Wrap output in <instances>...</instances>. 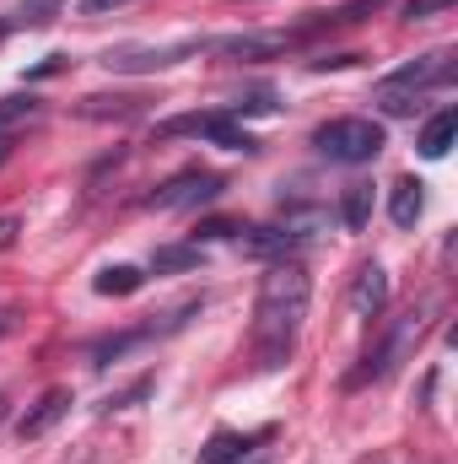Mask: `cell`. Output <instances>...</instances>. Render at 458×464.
I'll return each mask as SVG.
<instances>
[{
    "label": "cell",
    "instance_id": "3957f363",
    "mask_svg": "<svg viewBox=\"0 0 458 464\" xmlns=\"http://www.w3.org/2000/svg\"><path fill=\"white\" fill-rule=\"evenodd\" d=\"M426 324H432V303H421V308H410V314H399L394 324H388V335L377 341V351L367 356V367H356L350 372V389H361V383H383V378H394L415 346H421V335H426Z\"/></svg>",
    "mask_w": 458,
    "mask_h": 464
},
{
    "label": "cell",
    "instance_id": "4fadbf2b",
    "mask_svg": "<svg viewBox=\"0 0 458 464\" xmlns=\"http://www.w3.org/2000/svg\"><path fill=\"white\" fill-rule=\"evenodd\" d=\"M453 135H458V114H453V109H443V114L421 130V157H448Z\"/></svg>",
    "mask_w": 458,
    "mask_h": 464
},
{
    "label": "cell",
    "instance_id": "7402d4cb",
    "mask_svg": "<svg viewBox=\"0 0 458 464\" xmlns=\"http://www.w3.org/2000/svg\"><path fill=\"white\" fill-rule=\"evenodd\" d=\"M0 416H5V400H0Z\"/></svg>",
    "mask_w": 458,
    "mask_h": 464
},
{
    "label": "cell",
    "instance_id": "603a6c76",
    "mask_svg": "<svg viewBox=\"0 0 458 464\" xmlns=\"http://www.w3.org/2000/svg\"><path fill=\"white\" fill-rule=\"evenodd\" d=\"M0 38H5V22H0Z\"/></svg>",
    "mask_w": 458,
    "mask_h": 464
},
{
    "label": "cell",
    "instance_id": "5bb4252c",
    "mask_svg": "<svg viewBox=\"0 0 458 464\" xmlns=\"http://www.w3.org/2000/svg\"><path fill=\"white\" fill-rule=\"evenodd\" d=\"M195 265H205L200 243H173V248H157V254H151V270H157V276H167V270H195Z\"/></svg>",
    "mask_w": 458,
    "mask_h": 464
},
{
    "label": "cell",
    "instance_id": "9c48e42d",
    "mask_svg": "<svg viewBox=\"0 0 458 464\" xmlns=\"http://www.w3.org/2000/svg\"><path fill=\"white\" fill-rule=\"evenodd\" d=\"M388 308V270L383 265H361L356 286H350V314L356 319H377Z\"/></svg>",
    "mask_w": 458,
    "mask_h": 464
},
{
    "label": "cell",
    "instance_id": "44dd1931",
    "mask_svg": "<svg viewBox=\"0 0 458 464\" xmlns=\"http://www.w3.org/2000/svg\"><path fill=\"white\" fill-rule=\"evenodd\" d=\"M114 5H129V0H81V11H92V16H103V11H114Z\"/></svg>",
    "mask_w": 458,
    "mask_h": 464
},
{
    "label": "cell",
    "instance_id": "277c9868",
    "mask_svg": "<svg viewBox=\"0 0 458 464\" xmlns=\"http://www.w3.org/2000/svg\"><path fill=\"white\" fill-rule=\"evenodd\" d=\"M313 146L329 157V162H345V168H361V162H372L383 146H388V135H383V124H372V119H329V124H319V135H313Z\"/></svg>",
    "mask_w": 458,
    "mask_h": 464
},
{
    "label": "cell",
    "instance_id": "ba28073f",
    "mask_svg": "<svg viewBox=\"0 0 458 464\" xmlns=\"http://www.w3.org/2000/svg\"><path fill=\"white\" fill-rule=\"evenodd\" d=\"M297 44H302V33H227V38H205V54L253 65V60H275V54H286Z\"/></svg>",
    "mask_w": 458,
    "mask_h": 464
},
{
    "label": "cell",
    "instance_id": "7a4b0ae2",
    "mask_svg": "<svg viewBox=\"0 0 458 464\" xmlns=\"http://www.w3.org/2000/svg\"><path fill=\"white\" fill-rule=\"evenodd\" d=\"M453 49H432V54H421V60H410V65H399L394 76H383L377 82V103H383V114H415V103L426 98V92H437V87H453Z\"/></svg>",
    "mask_w": 458,
    "mask_h": 464
},
{
    "label": "cell",
    "instance_id": "8fae6325",
    "mask_svg": "<svg viewBox=\"0 0 458 464\" xmlns=\"http://www.w3.org/2000/svg\"><path fill=\"white\" fill-rule=\"evenodd\" d=\"M421 184L415 179H399L394 189H388V217H394V227H415L421 222Z\"/></svg>",
    "mask_w": 458,
    "mask_h": 464
},
{
    "label": "cell",
    "instance_id": "d6986e66",
    "mask_svg": "<svg viewBox=\"0 0 458 464\" xmlns=\"http://www.w3.org/2000/svg\"><path fill=\"white\" fill-rule=\"evenodd\" d=\"M443 11H453V0H405L410 22H426V16H443Z\"/></svg>",
    "mask_w": 458,
    "mask_h": 464
},
{
    "label": "cell",
    "instance_id": "7c38bea8",
    "mask_svg": "<svg viewBox=\"0 0 458 464\" xmlns=\"http://www.w3.org/2000/svg\"><path fill=\"white\" fill-rule=\"evenodd\" d=\"M259 438H237V432H216L205 449H200V464H243L248 459V449H253Z\"/></svg>",
    "mask_w": 458,
    "mask_h": 464
},
{
    "label": "cell",
    "instance_id": "8992f818",
    "mask_svg": "<svg viewBox=\"0 0 458 464\" xmlns=\"http://www.w3.org/2000/svg\"><path fill=\"white\" fill-rule=\"evenodd\" d=\"M189 54H205V38H178V44H157V49H109L103 65L119 76H151V71H167Z\"/></svg>",
    "mask_w": 458,
    "mask_h": 464
},
{
    "label": "cell",
    "instance_id": "2e32d148",
    "mask_svg": "<svg viewBox=\"0 0 458 464\" xmlns=\"http://www.w3.org/2000/svg\"><path fill=\"white\" fill-rule=\"evenodd\" d=\"M140 281H146V276H140L135 265H109L92 286H98L103 297H129V292H140Z\"/></svg>",
    "mask_w": 458,
    "mask_h": 464
},
{
    "label": "cell",
    "instance_id": "ffe728a7",
    "mask_svg": "<svg viewBox=\"0 0 458 464\" xmlns=\"http://www.w3.org/2000/svg\"><path fill=\"white\" fill-rule=\"evenodd\" d=\"M16 232H22L16 217H0V248H11V243H16Z\"/></svg>",
    "mask_w": 458,
    "mask_h": 464
},
{
    "label": "cell",
    "instance_id": "30bf717a",
    "mask_svg": "<svg viewBox=\"0 0 458 464\" xmlns=\"http://www.w3.org/2000/svg\"><path fill=\"white\" fill-rule=\"evenodd\" d=\"M65 411H71V389H49V394H43V400L16 421V438H22V443H38L54 421H65Z\"/></svg>",
    "mask_w": 458,
    "mask_h": 464
},
{
    "label": "cell",
    "instance_id": "5b68a950",
    "mask_svg": "<svg viewBox=\"0 0 458 464\" xmlns=\"http://www.w3.org/2000/svg\"><path fill=\"white\" fill-rule=\"evenodd\" d=\"M222 173H211V168H184V173H173L162 189H151V211H195V206H205V200H216L222 195Z\"/></svg>",
    "mask_w": 458,
    "mask_h": 464
},
{
    "label": "cell",
    "instance_id": "e0dca14e",
    "mask_svg": "<svg viewBox=\"0 0 458 464\" xmlns=\"http://www.w3.org/2000/svg\"><path fill=\"white\" fill-rule=\"evenodd\" d=\"M27 119H38V98H0V140Z\"/></svg>",
    "mask_w": 458,
    "mask_h": 464
},
{
    "label": "cell",
    "instance_id": "ac0fdd59",
    "mask_svg": "<svg viewBox=\"0 0 458 464\" xmlns=\"http://www.w3.org/2000/svg\"><path fill=\"white\" fill-rule=\"evenodd\" d=\"M60 5H65V0H22V22H27V27H49V22L60 16Z\"/></svg>",
    "mask_w": 458,
    "mask_h": 464
},
{
    "label": "cell",
    "instance_id": "9a60e30c",
    "mask_svg": "<svg viewBox=\"0 0 458 464\" xmlns=\"http://www.w3.org/2000/svg\"><path fill=\"white\" fill-rule=\"evenodd\" d=\"M340 217H345V227H350V232L367 227V217H372V184H345Z\"/></svg>",
    "mask_w": 458,
    "mask_h": 464
},
{
    "label": "cell",
    "instance_id": "52a82bcc",
    "mask_svg": "<svg viewBox=\"0 0 458 464\" xmlns=\"http://www.w3.org/2000/svg\"><path fill=\"white\" fill-rule=\"evenodd\" d=\"M162 135H200V140H216V146H232V151H253L259 140L237 124L232 109H216V114H184V119H167Z\"/></svg>",
    "mask_w": 458,
    "mask_h": 464
},
{
    "label": "cell",
    "instance_id": "6da1fadb",
    "mask_svg": "<svg viewBox=\"0 0 458 464\" xmlns=\"http://www.w3.org/2000/svg\"><path fill=\"white\" fill-rule=\"evenodd\" d=\"M308 303H313V281H308V270L297 259H281V265L264 270L259 297H253V362L264 372L291 362L302 319H308Z\"/></svg>",
    "mask_w": 458,
    "mask_h": 464
}]
</instances>
